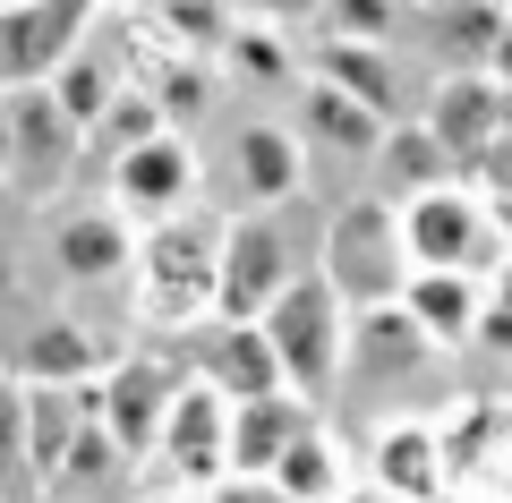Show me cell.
<instances>
[{"mask_svg":"<svg viewBox=\"0 0 512 503\" xmlns=\"http://www.w3.org/2000/svg\"><path fill=\"white\" fill-rule=\"evenodd\" d=\"M265 333H274L282 376H291L299 401H316V393L342 384V367H350V299L333 290L325 265H299L291 282H282V299L265 307Z\"/></svg>","mask_w":512,"mask_h":503,"instance_id":"cell-1","label":"cell"},{"mask_svg":"<svg viewBox=\"0 0 512 503\" xmlns=\"http://www.w3.org/2000/svg\"><path fill=\"white\" fill-rule=\"evenodd\" d=\"M214 273H222L214 214L146 222V239H137V307H146V324H205L214 316Z\"/></svg>","mask_w":512,"mask_h":503,"instance_id":"cell-2","label":"cell"},{"mask_svg":"<svg viewBox=\"0 0 512 503\" xmlns=\"http://www.w3.org/2000/svg\"><path fill=\"white\" fill-rule=\"evenodd\" d=\"M325 273L333 290L350 299V316H367V307H402L410 290V239H402V205L393 197H350L342 214H333L325 231Z\"/></svg>","mask_w":512,"mask_h":503,"instance_id":"cell-3","label":"cell"},{"mask_svg":"<svg viewBox=\"0 0 512 503\" xmlns=\"http://www.w3.org/2000/svg\"><path fill=\"white\" fill-rule=\"evenodd\" d=\"M94 18H103V0H9L0 9V94L52 86L69 52L94 43Z\"/></svg>","mask_w":512,"mask_h":503,"instance_id":"cell-4","label":"cell"},{"mask_svg":"<svg viewBox=\"0 0 512 503\" xmlns=\"http://www.w3.org/2000/svg\"><path fill=\"white\" fill-rule=\"evenodd\" d=\"M402 239H410V265H436V273H495V256H504V231H495L487 197H470L461 180L410 197Z\"/></svg>","mask_w":512,"mask_h":503,"instance_id":"cell-5","label":"cell"},{"mask_svg":"<svg viewBox=\"0 0 512 503\" xmlns=\"http://www.w3.org/2000/svg\"><path fill=\"white\" fill-rule=\"evenodd\" d=\"M171 401H180V384H171V367L154 359V350H137V359H111L103 384H94V418H103V435L120 444V461H146V452H163V418Z\"/></svg>","mask_w":512,"mask_h":503,"instance_id":"cell-6","label":"cell"},{"mask_svg":"<svg viewBox=\"0 0 512 503\" xmlns=\"http://www.w3.org/2000/svg\"><path fill=\"white\" fill-rule=\"evenodd\" d=\"M291 239L274 214H239L222 222V273H214V316H265L291 282Z\"/></svg>","mask_w":512,"mask_h":503,"instance_id":"cell-7","label":"cell"},{"mask_svg":"<svg viewBox=\"0 0 512 503\" xmlns=\"http://www.w3.org/2000/svg\"><path fill=\"white\" fill-rule=\"evenodd\" d=\"M9 137H18V145H9V180H18L26 197H52V188L69 180L86 128L60 111L52 86H18V94H9Z\"/></svg>","mask_w":512,"mask_h":503,"instance_id":"cell-8","label":"cell"},{"mask_svg":"<svg viewBox=\"0 0 512 503\" xmlns=\"http://www.w3.org/2000/svg\"><path fill=\"white\" fill-rule=\"evenodd\" d=\"M188 197H197V154H188L180 137H146V145H128L120 162H111V205H120L128 222H171L188 214Z\"/></svg>","mask_w":512,"mask_h":503,"instance_id":"cell-9","label":"cell"},{"mask_svg":"<svg viewBox=\"0 0 512 503\" xmlns=\"http://www.w3.org/2000/svg\"><path fill=\"white\" fill-rule=\"evenodd\" d=\"M197 376L214 384L222 401H256V393H291L282 376V350L265 333V316H214L197 342Z\"/></svg>","mask_w":512,"mask_h":503,"instance_id":"cell-10","label":"cell"},{"mask_svg":"<svg viewBox=\"0 0 512 503\" xmlns=\"http://www.w3.org/2000/svg\"><path fill=\"white\" fill-rule=\"evenodd\" d=\"M504 111H512V94H504L495 69H453L436 86V103H427V128H436V145L453 162H478L495 137H504Z\"/></svg>","mask_w":512,"mask_h":503,"instance_id":"cell-11","label":"cell"},{"mask_svg":"<svg viewBox=\"0 0 512 503\" xmlns=\"http://www.w3.org/2000/svg\"><path fill=\"white\" fill-rule=\"evenodd\" d=\"M163 461L180 469V478H231V401L214 393V384H180V401H171L163 418Z\"/></svg>","mask_w":512,"mask_h":503,"instance_id":"cell-12","label":"cell"},{"mask_svg":"<svg viewBox=\"0 0 512 503\" xmlns=\"http://www.w3.org/2000/svg\"><path fill=\"white\" fill-rule=\"evenodd\" d=\"M308 401L299 393H256V401H231V478H274V461L308 435Z\"/></svg>","mask_w":512,"mask_h":503,"instance_id":"cell-13","label":"cell"},{"mask_svg":"<svg viewBox=\"0 0 512 503\" xmlns=\"http://www.w3.org/2000/svg\"><path fill=\"white\" fill-rule=\"evenodd\" d=\"M86 435H94V384H26V452H35V478H60Z\"/></svg>","mask_w":512,"mask_h":503,"instance_id":"cell-14","label":"cell"},{"mask_svg":"<svg viewBox=\"0 0 512 503\" xmlns=\"http://www.w3.org/2000/svg\"><path fill=\"white\" fill-rule=\"evenodd\" d=\"M52 256H60L69 282H120L137 265V231H128L120 205H86V214H69L52 231Z\"/></svg>","mask_w":512,"mask_h":503,"instance_id":"cell-15","label":"cell"},{"mask_svg":"<svg viewBox=\"0 0 512 503\" xmlns=\"http://www.w3.org/2000/svg\"><path fill=\"white\" fill-rule=\"evenodd\" d=\"M231 171H239V188H248V205L265 214V205H291V197H299V180H308V154H299L291 128L248 120V128L231 137Z\"/></svg>","mask_w":512,"mask_h":503,"instance_id":"cell-16","label":"cell"},{"mask_svg":"<svg viewBox=\"0 0 512 503\" xmlns=\"http://www.w3.org/2000/svg\"><path fill=\"white\" fill-rule=\"evenodd\" d=\"M444 478H453V461H444V435L427 427V418H393V427L376 435V486L393 503H427Z\"/></svg>","mask_w":512,"mask_h":503,"instance_id":"cell-17","label":"cell"},{"mask_svg":"<svg viewBox=\"0 0 512 503\" xmlns=\"http://www.w3.org/2000/svg\"><path fill=\"white\" fill-rule=\"evenodd\" d=\"M402 307H410V324H419L436 350L444 342H470L478 307H487V273H436V265H419L410 290H402Z\"/></svg>","mask_w":512,"mask_h":503,"instance_id":"cell-18","label":"cell"},{"mask_svg":"<svg viewBox=\"0 0 512 503\" xmlns=\"http://www.w3.org/2000/svg\"><path fill=\"white\" fill-rule=\"evenodd\" d=\"M453 171H461V162L436 145V128H427V120H419V128H384L376 180H384V197H393V205H410V197H427V188H444Z\"/></svg>","mask_w":512,"mask_h":503,"instance_id":"cell-19","label":"cell"},{"mask_svg":"<svg viewBox=\"0 0 512 503\" xmlns=\"http://www.w3.org/2000/svg\"><path fill=\"white\" fill-rule=\"evenodd\" d=\"M384 111H367L359 94H342L333 77H316L308 86V137H325L333 154H350V162H376V145H384Z\"/></svg>","mask_w":512,"mask_h":503,"instance_id":"cell-20","label":"cell"},{"mask_svg":"<svg viewBox=\"0 0 512 503\" xmlns=\"http://www.w3.org/2000/svg\"><path fill=\"white\" fill-rule=\"evenodd\" d=\"M316 77H333L342 94H359L367 111H402V86H393V52L384 43H350V35H325V52H316Z\"/></svg>","mask_w":512,"mask_h":503,"instance_id":"cell-21","label":"cell"},{"mask_svg":"<svg viewBox=\"0 0 512 503\" xmlns=\"http://www.w3.org/2000/svg\"><path fill=\"white\" fill-rule=\"evenodd\" d=\"M103 367L111 359L86 324H43L26 342V384H103Z\"/></svg>","mask_w":512,"mask_h":503,"instance_id":"cell-22","label":"cell"},{"mask_svg":"<svg viewBox=\"0 0 512 503\" xmlns=\"http://www.w3.org/2000/svg\"><path fill=\"white\" fill-rule=\"evenodd\" d=\"M274 486H282V495H299V503H342V452H333V435L308 427L274 461Z\"/></svg>","mask_w":512,"mask_h":503,"instance_id":"cell-23","label":"cell"},{"mask_svg":"<svg viewBox=\"0 0 512 503\" xmlns=\"http://www.w3.org/2000/svg\"><path fill=\"white\" fill-rule=\"evenodd\" d=\"M120 86H128V77L111 69V60L94 52V43H86V52H69V69L52 77V94H60V111H69V120L86 128V137H94V120H103V111L120 103Z\"/></svg>","mask_w":512,"mask_h":503,"instance_id":"cell-24","label":"cell"},{"mask_svg":"<svg viewBox=\"0 0 512 503\" xmlns=\"http://www.w3.org/2000/svg\"><path fill=\"white\" fill-rule=\"evenodd\" d=\"M222 60H231L239 77H248V86H282V77L299 69L291 60V43H282V26H231V43H222Z\"/></svg>","mask_w":512,"mask_h":503,"instance_id":"cell-25","label":"cell"},{"mask_svg":"<svg viewBox=\"0 0 512 503\" xmlns=\"http://www.w3.org/2000/svg\"><path fill=\"white\" fill-rule=\"evenodd\" d=\"M154 18L180 52H222L231 43V0H154Z\"/></svg>","mask_w":512,"mask_h":503,"instance_id":"cell-26","label":"cell"},{"mask_svg":"<svg viewBox=\"0 0 512 503\" xmlns=\"http://www.w3.org/2000/svg\"><path fill=\"white\" fill-rule=\"evenodd\" d=\"M163 128H171V120H163V103H154V86H146V94H128V86H120V103H111L103 120H94V145H103V154L120 162L128 145H146V137H163Z\"/></svg>","mask_w":512,"mask_h":503,"instance_id":"cell-27","label":"cell"},{"mask_svg":"<svg viewBox=\"0 0 512 503\" xmlns=\"http://www.w3.org/2000/svg\"><path fill=\"white\" fill-rule=\"evenodd\" d=\"M0 486H35V452H26V384L0 376Z\"/></svg>","mask_w":512,"mask_h":503,"instance_id":"cell-28","label":"cell"},{"mask_svg":"<svg viewBox=\"0 0 512 503\" xmlns=\"http://www.w3.org/2000/svg\"><path fill=\"white\" fill-rule=\"evenodd\" d=\"M333 35L350 43H393V26H402V0H325Z\"/></svg>","mask_w":512,"mask_h":503,"instance_id":"cell-29","label":"cell"},{"mask_svg":"<svg viewBox=\"0 0 512 503\" xmlns=\"http://www.w3.org/2000/svg\"><path fill=\"white\" fill-rule=\"evenodd\" d=\"M154 103H163V120H180V111H205V103H214V69H205L197 52H180V69L154 86Z\"/></svg>","mask_w":512,"mask_h":503,"instance_id":"cell-30","label":"cell"},{"mask_svg":"<svg viewBox=\"0 0 512 503\" xmlns=\"http://www.w3.org/2000/svg\"><path fill=\"white\" fill-rule=\"evenodd\" d=\"M478 342H495V350H512V265L495 273V290H487V307H478Z\"/></svg>","mask_w":512,"mask_h":503,"instance_id":"cell-31","label":"cell"},{"mask_svg":"<svg viewBox=\"0 0 512 503\" xmlns=\"http://www.w3.org/2000/svg\"><path fill=\"white\" fill-rule=\"evenodd\" d=\"M205 503H299V495H282L274 478H214V495Z\"/></svg>","mask_w":512,"mask_h":503,"instance_id":"cell-32","label":"cell"},{"mask_svg":"<svg viewBox=\"0 0 512 503\" xmlns=\"http://www.w3.org/2000/svg\"><path fill=\"white\" fill-rule=\"evenodd\" d=\"M239 9H248L256 26H299V18H316L325 0H239Z\"/></svg>","mask_w":512,"mask_h":503,"instance_id":"cell-33","label":"cell"},{"mask_svg":"<svg viewBox=\"0 0 512 503\" xmlns=\"http://www.w3.org/2000/svg\"><path fill=\"white\" fill-rule=\"evenodd\" d=\"M9 145L18 137H9V94H0V180H9Z\"/></svg>","mask_w":512,"mask_h":503,"instance_id":"cell-34","label":"cell"},{"mask_svg":"<svg viewBox=\"0 0 512 503\" xmlns=\"http://www.w3.org/2000/svg\"><path fill=\"white\" fill-rule=\"evenodd\" d=\"M146 503H205V495H146Z\"/></svg>","mask_w":512,"mask_h":503,"instance_id":"cell-35","label":"cell"},{"mask_svg":"<svg viewBox=\"0 0 512 503\" xmlns=\"http://www.w3.org/2000/svg\"><path fill=\"white\" fill-rule=\"evenodd\" d=\"M103 9H128V0H103Z\"/></svg>","mask_w":512,"mask_h":503,"instance_id":"cell-36","label":"cell"},{"mask_svg":"<svg viewBox=\"0 0 512 503\" xmlns=\"http://www.w3.org/2000/svg\"><path fill=\"white\" fill-rule=\"evenodd\" d=\"M0 9H9V0H0Z\"/></svg>","mask_w":512,"mask_h":503,"instance_id":"cell-37","label":"cell"},{"mask_svg":"<svg viewBox=\"0 0 512 503\" xmlns=\"http://www.w3.org/2000/svg\"><path fill=\"white\" fill-rule=\"evenodd\" d=\"M504 9H512V0H504Z\"/></svg>","mask_w":512,"mask_h":503,"instance_id":"cell-38","label":"cell"}]
</instances>
